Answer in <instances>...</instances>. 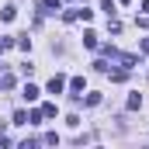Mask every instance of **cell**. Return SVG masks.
<instances>
[{
  "instance_id": "cell-15",
  "label": "cell",
  "mask_w": 149,
  "mask_h": 149,
  "mask_svg": "<svg viewBox=\"0 0 149 149\" xmlns=\"http://www.w3.org/2000/svg\"><path fill=\"white\" fill-rule=\"evenodd\" d=\"M139 49H142V52L149 56V38H142V45H139Z\"/></svg>"
},
{
  "instance_id": "cell-4",
  "label": "cell",
  "mask_w": 149,
  "mask_h": 149,
  "mask_svg": "<svg viewBox=\"0 0 149 149\" xmlns=\"http://www.w3.org/2000/svg\"><path fill=\"white\" fill-rule=\"evenodd\" d=\"M83 87H87V83H83V76H73V80H70V90H73V97H80V90H83Z\"/></svg>"
},
{
  "instance_id": "cell-9",
  "label": "cell",
  "mask_w": 149,
  "mask_h": 149,
  "mask_svg": "<svg viewBox=\"0 0 149 149\" xmlns=\"http://www.w3.org/2000/svg\"><path fill=\"white\" fill-rule=\"evenodd\" d=\"M10 87H14V76H10V73L0 76V90H10Z\"/></svg>"
},
{
  "instance_id": "cell-3",
  "label": "cell",
  "mask_w": 149,
  "mask_h": 149,
  "mask_svg": "<svg viewBox=\"0 0 149 149\" xmlns=\"http://www.w3.org/2000/svg\"><path fill=\"white\" fill-rule=\"evenodd\" d=\"M83 45H87V49H97V45H101V42H97V31H83Z\"/></svg>"
},
{
  "instance_id": "cell-7",
  "label": "cell",
  "mask_w": 149,
  "mask_h": 149,
  "mask_svg": "<svg viewBox=\"0 0 149 149\" xmlns=\"http://www.w3.org/2000/svg\"><path fill=\"white\" fill-rule=\"evenodd\" d=\"M59 10V0H42V14H56Z\"/></svg>"
},
{
  "instance_id": "cell-5",
  "label": "cell",
  "mask_w": 149,
  "mask_h": 149,
  "mask_svg": "<svg viewBox=\"0 0 149 149\" xmlns=\"http://www.w3.org/2000/svg\"><path fill=\"white\" fill-rule=\"evenodd\" d=\"M0 17H3V21H14V17H17V7H14V3H7V7L0 10Z\"/></svg>"
},
{
  "instance_id": "cell-2",
  "label": "cell",
  "mask_w": 149,
  "mask_h": 149,
  "mask_svg": "<svg viewBox=\"0 0 149 149\" xmlns=\"http://www.w3.org/2000/svg\"><path fill=\"white\" fill-rule=\"evenodd\" d=\"M38 94H42V90H38L35 83H28V87H24V101H28V104H35V101H38Z\"/></svg>"
},
{
  "instance_id": "cell-10",
  "label": "cell",
  "mask_w": 149,
  "mask_h": 149,
  "mask_svg": "<svg viewBox=\"0 0 149 149\" xmlns=\"http://www.w3.org/2000/svg\"><path fill=\"white\" fill-rule=\"evenodd\" d=\"M63 21H80V7H76V10H66V14H63Z\"/></svg>"
},
{
  "instance_id": "cell-8",
  "label": "cell",
  "mask_w": 149,
  "mask_h": 149,
  "mask_svg": "<svg viewBox=\"0 0 149 149\" xmlns=\"http://www.w3.org/2000/svg\"><path fill=\"white\" fill-rule=\"evenodd\" d=\"M42 118H45V114H42V108H38V111H28V125H38Z\"/></svg>"
},
{
  "instance_id": "cell-16",
  "label": "cell",
  "mask_w": 149,
  "mask_h": 149,
  "mask_svg": "<svg viewBox=\"0 0 149 149\" xmlns=\"http://www.w3.org/2000/svg\"><path fill=\"white\" fill-rule=\"evenodd\" d=\"M121 3H132V0H121Z\"/></svg>"
},
{
  "instance_id": "cell-14",
  "label": "cell",
  "mask_w": 149,
  "mask_h": 149,
  "mask_svg": "<svg viewBox=\"0 0 149 149\" xmlns=\"http://www.w3.org/2000/svg\"><path fill=\"white\" fill-rule=\"evenodd\" d=\"M135 24H139V28H149V14H142V17H139Z\"/></svg>"
},
{
  "instance_id": "cell-11",
  "label": "cell",
  "mask_w": 149,
  "mask_h": 149,
  "mask_svg": "<svg viewBox=\"0 0 149 149\" xmlns=\"http://www.w3.org/2000/svg\"><path fill=\"white\" fill-rule=\"evenodd\" d=\"M14 125H28V114H24V111H14Z\"/></svg>"
},
{
  "instance_id": "cell-12",
  "label": "cell",
  "mask_w": 149,
  "mask_h": 149,
  "mask_svg": "<svg viewBox=\"0 0 149 149\" xmlns=\"http://www.w3.org/2000/svg\"><path fill=\"white\" fill-rule=\"evenodd\" d=\"M42 114L45 118H56V104H42Z\"/></svg>"
},
{
  "instance_id": "cell-1",
  "label": "cell",
  "mask_w": 149,
  "mask_h": 149,
  "mask_svg": "<svg viewBox=\"0 0 149 149\" xmlns=\"http://www.w3.org/2000/svg\"><path fill=\"white\" fill-rule=\"evenodd\" d=\"M66 90V76H52L49 80V94H63Z\"/></svg>"
},
{
  "instance_id": "cell-13",
  "label": "cell",
  "mask_w": 149,
  "mask_h": 149,
  "mask_svg": "<svg viewBox=\"0 0 149 149\" xmlns=\"http://www.w3.org/2000/svg\"><path fill=\"white\" fill-rule=\"evenodd\" d=\"M10 45H14V38H0V56H3V52H7Z\"/></svg>"
},
{
  "instance_id": "cell-6",
  "label": "cell",
  "mask_w": 149,
  "mask_h": 149,
  "mask_svg": "<svg viewBox=\"0 0 149 149\" xmlns=\"http://www.w3.org/2000/svg\"><path fill=\"white\" fill-rule=\"evenodd\" d=\"M125 108H128V111H139V108H142V94H132V97H128V104H125Z\"/></svg>"
}]
</instances>
